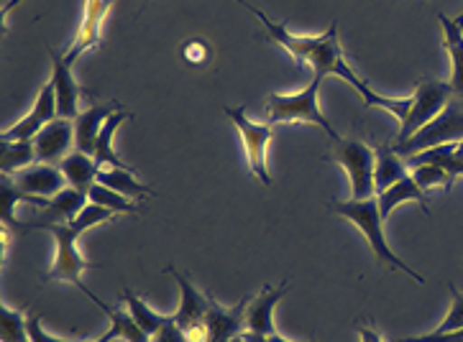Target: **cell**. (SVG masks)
Masks as SVG:
<instances>
[{
	"label": "cell",
	"instance_id": "6da1fadb",
	"mask_svg": "<svg viewBox=\"0 0 463 342\" xmlns=\"http://www.w3.org/2000/svg\"><path fill=\"white\" fill-rule=\"evenodd\" d=\"M236 3H241L243 8H249L261 21V26H264V31H267V36H269L271 42L279 44L282 49H287V54L298 61V64H307L313 69V75L341 77L344 82L351 85V89L356 95L364 89L366 82L344 60V51H341V44H338V23H333L320 36H298V33L284 29L282 23L271 21L269 15L264 14L261 8L251 5V3H246V0H236Z\"/></svg>",
	"mask_w": 463,
	"mask_h": 342
},
{
	"label": "cell",
	"instance_id": "7a4b0ae2",
	"mask_svg": "<svg viewBox=\"0 0 463 342\" xmlns=\"http://www.w3.org/2000/svg\"><path fill=\"white\" fill-rule=\"evenodd\" d=\"M330 209H333L338 217H344V220H348V223H354L359 227L361 233H364V238H366V243H369V251H372L373 258H376L382 266L397 268V271H402L407 276H412L418 283L425 282L420 273H415L412 268L404 263L400 255L389 248L387 236H384V217H382V209H379V199H376V197H372V199H345V202H333Z\"/></svg>",
	"mask_w": 463,
	"mask_h": 342
},
{
	"label": "cell",
	"instance_id": "3957f363",
	"mask_svg": "<svg viewBox=\"0 0 463 342\" xmlns=\"http://www.w3.org/2000/svg\"><path fill=\"white\" fill-rule=\"evenodd\" d=\"M42 230H49L52 238H54V261H52V268L44 276V282H64V283H75L77 289L85 294V297L95 301L100 310H105L103 299H98L92 294V289L85 283V271H90L92 263L85 261V255L77 251V233L72 225H44Z\"/></svg>",
	"mask_w": 463,
	"mask_h": 342
},
{
	"label": "cell",
	"instance_id": "277c9868",
	"mask_svg": "<svg viewBox=\"0 0 463 342\" xmlns=\"http://www.w3.org/2000/svg\"><path fill=\"white\" fill-rule=\"evenodd\" d=\"M323 82H326V77L313 75L310 85L305 89H299V92H292V95L271 92L269 97H267L271 125H279V123H313V125H320L333 141H338L341 135L330 125V120L323 116L320 103H317V95H320Z\"/></svg>",
	"mask_w": 463,
	"mask_h": 342
},
{
	"label": "cell",
	"instance_id": "5b68a950",
	"mask_svg": "<svg viewBox=\"0 0 463 342\" xmlns=\"http://www.w3.org/2000/svg\"><path fill=\"white\" fill-rule=\"evenodd\" d=\"M330 162L344 169L351 181V199H372L376 197V151L356 138H338L328 151Z\"/></svg>",
	"mask_w": 463,
	"mask_h": 342
},
{
	"label": "cell",
	"instance_id": "8992f818",
	"mask_svg": "<svg viewBox=\"0 0 463 342\" xmlns=\"http://www.w3.org/2000/svg\"><path fill=\"white\" fill-rule=\"evenodd\" d=\"M463 141V105L449 103L446 110L430 120L422 131L407 138L402 143H394L392 149L397 151L400 156H415L420 151L435 149V146H446V143H461Z\"/></svg>",
	"mask_w": 463,
	"mask_h": 342
},
{
	"label": "cell",
	"instance_id": "52a82bcc",
	"mask_svg": "<svg viewBox=\"0 0 463 342\" xmlns=\"http://www.w3.org/2000/svg\"><path fill=\"white\" fill-rule=\"evenodd\" d=\"M225 116L231 118V123L236 125V131L241 134L243 149H246V159L251 166L254 174L264 187L271 184V174L267 169V151H269L271 138H274V125L271 123H254L246 116L243 107H225Z\"/></svg>",
	"mask_w": 463,
	"mask_h": 342
},
{
	"label": "cell",
	"instance_id": "ba28073f",
	"mask_svg": "<svg viewBox=\"0 0 463 342\" xmlns=\"http://www.w3.org/2000/svg\"><path fill=\"white\" fill-rule=\"evenodd\" d=\"M450 95H453V89H450L449 82H438V79H422V82H418L415 95H412V107H410L407 118L400 123V138H397V143L412 138L430 120L438 118L446 110V105L450 103Z\"/></svg>",
	"mask_w": 463,
	"mask_h": 342
},
{
	"label": "cell",
	"instance_id": "9c48e42d",
	"mask_svg": "<svg viewBox=\"0 0 463 342\" xmlns=\"http://www.w3.org/2000/svg\"><path fill=\"white\" fill-rule=\"evenodd\" d=\"M54 118H60L57 92H54V85H52V82H46L44 89L39 92L33 107H31L29 113L18 120V123H14L11 128H5L0 138H5V141H33L36 135L42 134V128L49 125Z\"/></svg>",
	"mask_w": 463,
	"mask_h": 342
},
{
	"label": "cell",
	"instance_id": "30bf717a",
	"mask_svg": "<svg viewBox=\"0 0 463 342\" xmlns=\"http://www.w3.org/2000/svg\"><path fill=\"white\" fill-rule=\"evenodd\" d=\"M113 3H116V0H85L82 23H80V29H77V36L72 39V44L67 46V49H61L64 57L72 61V64H75L85 51H90V49H95V46L100 44V39H103L105 15L110 14Z\"/></svg>",
	"mask_w": 463,
	"mask_h": 342
},
{
	"label": "cell",
	"instance_id": "8fae6325",
	"mask_svg": "<svg viewBox=\"0 0 463 342\" xmlns=\"http://www.w3.org/2000/svg\"><path fill=\"white\" fill-rule=\"evenodd\" d=\"M52 57V85L57 92V105H60V118L75 120L80 116V95L82 89L77 85L75 75H72V61L64 57L60 49H49Z\"/></svg>",
	"mask_w": 463,
	"mask_h": 342
},
{
	"label": "cell",
	"instance_id": "7c38bea8",
	"mask_svg": "<svg viewBox=\"0 0 463 342\" xmlns=\"http://www.w3.org/2000/svg\"><path fill=\"white\" fill-rule=\"evenodd\" d=\"M36 156L44 164H61L75 146V120L54 118L33 138Z\"/></svg>",
	"mask_w": 463,
	"mask_h": 342
},
{
	"label": "cell",
	"instance_id": "4fadbf2b",
	"mask_svg": "<svg viewBox=\"0 0 463 342\" xmlns=\"http://www.w3.org/2000/svg\"><path fill=\"white\" fill-rule=\"evenodd\" d=\"M289 283H282V286H264L259 294H256L249 307H246V319L243 325L246 329L243 332H254V335H264V337H271L277 335V325H274V310L277 304L282 301V297L287 294Z\"/></svg>",
	"mask_w": 463,
	"mask_h": 342
},
{
	"label": "cell",
	"instance_id": "5bb4252c",
	"mask_svg": "<svg viewBox=\"0 0 463 342\" xmlns=\"http://www.w3.org/2000/svg\"><path fill=\"white\" fill-rule=\"evenodd\" d=\"M251 299H241L233 307H223L221 301L210 297L208 310V340L205 342H233L243 335V319H246V307Z\"/></svg>",
	"mask_w": 463,
	"mask_h": 342
},
{
	"label": "cell",
	"instance_id": "9a60e30c",
	"mask_svg": "<svg viewBox=\"0 0 463 342\" xmlns=\"http://www.w3.org/2000/svg\"><path fill=\"white\" fill-rule=\"evenodd\" d=\"M90 199H88V194L77 192L75 187H64L57 197H52L49 199V205L42 209V217L39 220H31V223L21 225V233H26V230H36V227H44V225H70L75 220L77 215L82 212V208L88 205Z\"/></svg>",
	"mask_w": 463,
	"mask_h": 342
},
{
	"label": "cell",
	"instance_id": "2e32d148",
	"mask_svg": "<svg viewBox=\"0 0 463 342\" xmlns=\"http://www.w3.org/2000/svg\"><path fill=\"white\" fill-rule=\"evenodd\" d=\"M14 179V184L21 189V192L33 194V197H44V199H52L64 189V174L61 169H57L54 164H44V162H36V164L21 169Z\"/></svg>",
	"mask_w": 463,
	"mask_h": 342
},
{
	"label": "cell",
	"instance_id": "e0dca14e",
	"mask_svg": "<svg viewBox=\"0 0 463 342\" xmlns=\"http://www.w3.org/2000/svg\"><path fill=\"white\" fill-rule=\"evenodd\" d=\"M166 271L172 273V279L177 282V289H180V307H177V312L172 314L175 322H177L180 328H190V325H197V322H205L210 310L208 294H203V291H200V289L175 266H169Z\"/></svg>",
	"mask_w": 463,
	"mask_h": 342
},
{
	"label": "cell",
	"instance_id": "ac0fdd59",
	"mask_svg": "<svg viewBox=\"0 0 463 342\" xmlns=\"http://www.w3.org/2000/svg\"><path fill=\"white\" fill-rule=\"evenodd\" d=\"M440 29H443V49L450 60V89L453 95L463 97V14L449 18L446 14H438Z\"/></svg>",
	"mask_w": 463,
	"mask_h": 342
},
{
	"label": "cell",
	"instance_id": "d6986e66",
	"mask_svg": "<svg viewBox=\"0 0 463 342\" xmlns=\"http://www.w3.org/2000/svg\"><path fill=\"white\" fill-rule=\"evenodd\" d=\"M116 110H120L118 105L103 103V105H90L88 110H80V116L75 118V146L82 153H95V143H98V135L103 131L105 120L110 118Z\"/></svg>",
	"mask_w": 463,
	"mask_h": 342
},
{
	"label": "cell",
	"instance_id": "ffe728a7",
	"mask_svg": "<svg viewBox=\"0 0 463 342\" xmlns=\"http://www.w3.org/2000/svg\"><path fill=\"white\" fill-rule=\"evenodd\" d=\"M376 199H379V209H382V217H384V220H387L389 215L400 208V205H404V202H418L420 209H422L425 215H430L428 192L420 187L412 174H410V177H404L402 181H397V184H392V187L384 189V192L376 194Z\"/></svg>",
	"mask_w": 463,
	"mask_h": 342
},
{
	"label": "cell",
	"instance_id": "44dd1931",
	"mask_svg": "<svg viewBox=\"0 0 463 342\" xmlns=\"http://www.w3.org/2000/svg\"><path fill=\"white\" fill-rule=\"evenodd\" d=\"M60 169L64 179H67V184L82 194H90L92 187L98 184V174H100V164L95 162V156L82 153V151L70 153L60 164Z\"/></svg>",
	"mask_w": 463,
	"mask_h": 342
},
{
	"label": "cell",
	"instance_id": "7402d4cb",
	"mask_svg": "<svg viewBox=\"0 0 463 342\" xmlns=\"http://www.w3.org/2000/svg\"><path fill=\"white\" fill-rule=\"evenodd\" d=\"M98 184H103L108 189L128 197V199H144L151 194L149 187L136 179L131 166H103L98 174Z\"/></svg>",
	"mask_w": 463,
	"mask_h": 342
},
{
	"label": "cell",
	"instance_id": "603a6c76",
	"mask_svg": "<svg viewBox=\"0 0 463 342\" xmlns=\"http://www.w3.org/2000/svg\"><path fill=\"white\" fill-rule=\"evenodd\" d=\"M36 146L33 141H5L0 138V171L3 177H15L21 169L36 164Z\"/></svg>",
	"mask_w": 463,
	"mask_h": 342
},
{
	"label": "cell",
	"instance_id": "cb8c5ba5",
	"mask_svg": "<svg viewBox=\"0 0 463 342\" xmlns=\"http://www.w3.org/2000/svg\"><path fill=\"white\" fill-rule=\"evenodd\" d=\"M373 151H376V171H373V177H376V194L389 189L397 181H402L404 177H410L404 156H400L392 146H379V149Z\"/></svg>",
	"mask_w": 463,
	"mask_h": 342
},
{
	"label": "cell",
	"instance_id": "d4e9b609",
	"mask_svg": "<svg viewBox=\"0 0 463 342\" xmlns=\"http://www.w3.org/2000/svg\"><path fill=\"white\" fill-rule=\"evenodd\" d=\"M128 118H131V113H128L126 107H120V110H116L110 118L105 120L103 131H100L98 143H95V153H92L95 162L100 164V169H103V166H126L123 164V159L116 153V149H113V138H116V131L120 128V123Z\"/></svg>",
	"mask_w": 463,
	"mask_h": 342
},
{
	"label": "cell",
	"instance_id": "484cf974",
	"mask_svg": "<svg viewBox=\"0 0 463 342\" xmlns=\"http://www.w3.org/2000/svg\"><path fill=\"white\" fill-rule=\"evenodd\" d=\"M123 301H126V307H128V314L136 319V325L144 329L149 337H154L159 329L165 328V322H166L165 314L154 312L144 299L136 297L131 289H126V291H123Z\"/></svg>",
	"mask_w": 463,
	"mask_h": 342
},
{
	"label": "cell",
	"instance_id": "4316f807",
	"mask_svg": "<svg viewBox=\"0 0 463 342\" xmlns=\"http://www.w3.org/2000/svg\"><path fill=\"white\" fill-rule=\"evenodd\" d=\"M88 199L90 202H98V205H103V208L113 209L116 215H138V205H136L134 199H128V197H123V194L113 192V189H108L103 184H95L88 194Z\"/></svg>",
	"mask_w": 463,
	"mask_h": 342
},
{
	"label": "cell",
	"instance_id": "83f0119b",
	"mask_svg": "<svg viewBox=\"0 0 463 342\" xmlns=\"http://www.w3.org/2000/svg\"><path fill=\"white\" fill-rule=\"evenodd\" d=\"M103 312H108L110 317V325L118 329L120 342H151V337L144 332V329L136 325V319L126 312H120V310H110V307H105Z\"/></svg>",
	"mask_w": 463,
	"mask_h": 342
},
{
	"label": "cell",
	"instance_id": "f1b7e54d",
	"mask_svg": "<svg viewBox=\"0 0 463 342\" xmlns=\"http://www.w3.org/2000/svg\"><path fill=\"white\" fill-rule=\"evenodd\" d=\"M412 169V177L418 181L420 187L425 189V192H430V189H446L453 184V179L446 169H440V166L433 164H418V166H410Z\"/></svg>",
	"mask_w": 463,
	"mask_h": 342
},
{
	"label": "cell",
	"instance_id": "f546056e",
	"mask_svg": "<svg viewBox=\"0 0 463 342\" xmlns=\"http://www.w3.org/2000/svg\"><path fill=\"white\" fill-rule=\"evenodd\" d=\"M3 342H31L26 314L15 312L11 304H3Z\"/></svg>",
	"mask_w": 463,
	"mask_h": 342
},
{
	"label": "cell",
	"instance_id": "4dcf8cb0",
	"mask_svg": "<svg viewBox=\"0 0 463 342\" xmlns=\"http://www.w3.org/2000/svg\"><path fill=\"white\" fill-rule=\"evenodd\" d=\"M113 217H116V212H113V209L103 208V205H98V202H88V205L82 208V212H80L70 225L75 227L80 236H82L85 230H90V227H95V225L110 223Z\"/></svg>",
	"mask_w": 463,
	"mask_h": 342
},
{
	"label": "cell",
	"instance_id": "1f68e13d",
	"mask_svg": "<svg viewBox=\"0 0 463 342\" xmlns=\"http://www.w3.org/2000/svg\"><path fill=\"white\" fill-rule=\"evenodd\" d=\"M450 294H453V304H450L449 314H446V319L433 329V332H449V329H461L463 328V294L456 289V286H450Z\"/></svg>",
	"mask_w": 463,
	"mask_h": 342
},
{
	"label": "cell",
	"instance_id": "d6a6232c",
	"mask_svg": "<svg viewBox=\"0 0 463 342\" xmlns=\"http://www.w3.org/2000/svg\"><path fill=\"white\" fill-rule=\"evenodd\" d=\"M26 325H29L31 342H80V340H72V337H54V335H49V332L42 328V314H36V312L26 314Z\"/></svg>",
	"mask_w": 463,
	"mask_h": 342
},
{
	"label": "cell",
	"instance_id": "836d02e7",
	"mask_svg": "<svg viewBox=\"0 0 463 342\" xmlns=\"http://www.w3.org/2000/svg\"><path fill=\"white\" fill-rule=\"evenodd\" d=\"M151 342H190V340H187L184 329L175 322V317H166L165 328L159 329V332L151 337Z\"/></svg>",
	"mask_w": 463,
	"mask_h": 342
},
{
	"label": "cell",
	"instance_id": "e575fe53",
	"mask_svg": "<svg viewBox=\"0 0 463 342\" xmlns=\"http://www.w3.org/2000/svg\"><path fill=\"white\" fill-rule=\"evenodd\" d=\"M410 342H463V328L449 329V332H428L420 337H407Z\"/></svg>",
	"mask_w": 463,
	"mask_h": 342
},
{
	"label": "cell",
	"instance_id": "d590c367",
	"mask_svg": "<svg viewBox=\"0 0 463 342\" xmlns=\"http://www.w3.org/2000/svg\"><path fill=\"white\" fill-rule=\"evenodd\" d=\"M359 340L361 342H384L382 337H379V332L373 328H361L359 329Z\"/></svg>",
	"mask_w": 463,
	"mask_h": 342
},
{
	"label": "cell",
	"instance_id": "8d00e7d4",
	"mask_svg": "<svg viewBox=\"0 0 463 342\" xmlns=\"http://www.w3.org/2000/svg\"><path fill=\"white\" fill-rule=\"evenodd\" d=\"M92 342H120L118 329H116V328H113V325H110V329L105 332L103 337H98V340H92Z\"/></svg>",
	"mask_w": 463,
	"mask_h": 342
},
{
	"label": "cell",
	"instance_id": "74e56055",
	"mask_svg": "<svg viewBox=\"0 0 463 342\" xmlns=\"http://www.w3.org/2000/svg\"><path fill=\"white\" fill-rule=\"evenodd\" d=\"M267 340L269 342H292V340H287V337H282L279 332H277V335H271V337H267Z\"/></svg>",
	"mask_w": 463,
	"mask_h": 342
},
{
	"label": "cell",
	"instance_id": "f35d334b",
	"mask_svg": "<svg viewBox=\"0 0 463 342\" xmlns=\"http://www.w3.org/2000/svg\"><path fill=\"white\" fill-rule=\"evenodd\" d=\"M233 342H251V340H249V337H243V335H239Z\"/></svg>",
	"mask_w": 463,
	"mask_h": 342
},
{
	"label": "cell",
	"instance_id": "ab89813d",
	"mask_svg": "<svg viewBox=\"0 0 463 342\" xmlns=\"http://www.w3.org/2000/svg\"><path fill=\"white\" fill-rule=\"evenodd\" d=\"M458 156H461V159H463V141H461V143H458Z\"/></svg>",
	"mask_w": 463,
	"mask_h": 342
},
{
	"label": "cell",
	"instance_id": "60d3db41",
	"mask_svg": "<svg viewBox=\"0 0 463 342\" xmlns=\"http://www.w3.org/2000/svg\"><path fill=\"white\" fill-rule=\"evenodd\" d=\"M389 342H410V340H407V337H404V340H389Z\"/></svg>",
	"mask_w": 463,
	"mask_h": 342
}]
</instances>
